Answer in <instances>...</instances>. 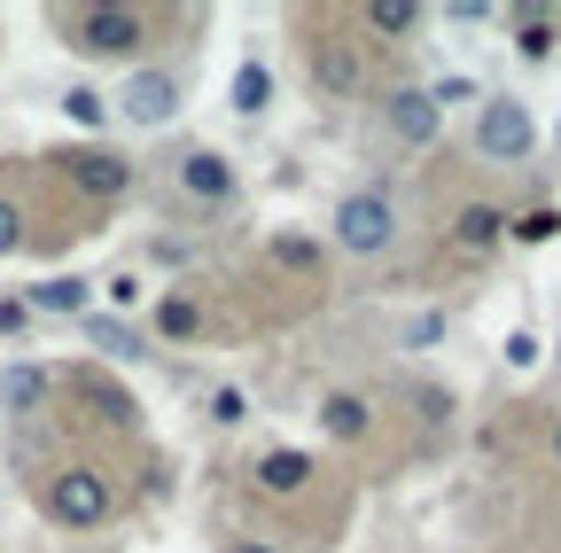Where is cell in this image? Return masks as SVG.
Listing matches in <instances>:
<instances>
[{"mask_svg":"<svg viewBox=\"0 0 561 553\" xmlns=\"http://www.w3.org/2000/svg\"><path fill=\"white\" fill-rule=\"evenodd\" d=\"M530 149H538V117H530V102L500 94V102L476 110V157H491V164H523Z\"/></svg>","mask_w":561,"mask_h":553,"instance_id":"2","label":"cell"},{"mask_svg":"<svg viewBox=\"0 0 561 553\" xmlns=\"http://www.w3.org/2000/svg\"><path fill=\"white\" fill-rule=\"evenodd\" d=\"M328 234H335L343 257H382V250L398 242V203L375 195V187H359V195H343V203H335Z\"/></svg>","mask_w":561,"mask_h":553,"instance_id":"1","label":"cell"},{"mask_svg":"<svg viewBox=\"0 0 561 553\" xmlns=\"http://www.w3.org/2000/svg\"><path fill=\"white\" fill-rule=\"evenodd\" d=\"M382 125L398 133V141H405V149H430V141H437V133H445V117H437V102H430V94H421V87H398V94L382 102Z\"/></svg>","mask_w":561,"mask_h":553,"instance_id":"6","label":"cell"},{"mask_svg":"<svg viewBox=\"0 0 561 553\" xmlns=\"http://www.w3.org/2000/svg\"><path fill=\"white\" fill-rule=\"evenodd\" d=\"M227 94H234V117H265L273 110V71H265V62H242Z\"/></svg>","mask_w":561,"mask_h":553,"instance_id":"13","label":"cell"},{"mask_svg":"<svg viewBox=\"0 0 561 553\" xmlns=\"http://www.w3.org/2000/svg\"><path fill=\"white\" fill-rule=\"evenodd\" d=\"M32 327V304L24 297H0V335H24Z\"/></svg>","mask_w":561,"mask_h":553,"instance_id":"24","label":"cell"},{"mask_svg":"<svg viewBox=\"0 0 561 553\" xmlns=\"http://www.w3.org/2000/svg\"><path fill=\"white\" fill-rule=\"evenodd\" d=\"M453 242H460V250H491V242H507V211H491V203H468V211L453 219Z\"/></svg>","mask_w":561,"mask_h":553,"instance_id":"11","label":"cell"},{"mask_svg":"<svg viewBox=\"0 0 561 553\" xmlns=\"http://www.w3.org/2000/svg\"><path fill=\"white\" fill-rule=\"evenodd\" d=\"M507 367H538V335H523V327L507 335Z\"/></svg>","mask_w":561,"mask_h":553,"instance_id":"28","label":"cell"},{"mask_svg":"<svg viewBox=\"0 0 561 553\" xmlns=\"http://www.w3.org/2000/svg\"><path fill=\"white\" fill-rule=\"evenodd\" d=\"M180 187H187L195 203H227V195H234V164H227L219 149H187V157H180Z\"/></svg>","mask_w":561,"mask_h":553,"instance_id":"7","label":"cell"},{"mask_svg":"<svg viewBox=\"0 0 561 553\" xmlns=\"http://www.w3.org/2000/svg\"><path fill=\"white\" fill-rule=\"evenodd\" d=\"M367 32H382V39H413V32H421V9H413V0H375V9H367Z\"/></svg>","mask_w":561,"mask_h":553,"instance_id":"15","label":"cell"},{"mask_svg":"<svg viewBox=\"0 0 561 553\" xmlns=\"http://www.w3.org/2000/svg\"><path fill=\"white\" fill-rule=\"evenodd\" d=\"M421 94H430V102H437V117H445L453 102H476V79H460V71H453V79H437V87H421Z\"/></svg>","mask_w":561,"mask_h":553,"instance_id":"20","label":"cell"},{"mask_svg":"<svg viewBox=\"0 0 561 553\" xmlns=\"http://www.w3.org/2000/svg\"><path fill=\"white\" fill-rule=\"evenodd\" d=\"M157 327H164V335H195V304H187V297H164Z\"/></svg>","mask_w":561,"mask_h":553,"instance_id":"21","label":"cell"},{"mask_svg":"<svg viewBox=\"0 0 561 553\" xmlns=\"http://www.w3.org/2000/svg\"><path fill=\"white\" fill-rule=\"evenodd\" d=\"M405 343H413V352H430V343H445V312H421V320L405 327Z\"/></svg>","mask_w":561,"mask_h":553,"instance_id":"22","label":"cell"},{"mask_svg":"<svg viewBox=\"0 0 561 553\" xmlns=\"http://www.w3.org/2000/svg\"><path fill=\"white\" fill-rule=\"evenodd\" d=\"M257 483H265L273 499L305 492V483H312V452H265V460H257Z\"/></svg>","mask_w":561,"mask_h":553,"instance_id":"9","label":"cell"},{"mask_svg":"<svg viewBox=\"0 0 561 553\" xmlns=\"http://www.w3.org/2000/svg\"><path fill=\"white\" fill-rule=\"evenodd\" d=\"M312 71H320V87H328V94H351V87H359V62H351L343 47H328V55L312 62Z\"/></svg>","mask_w":561,"mask_h":553,"instance_id":"17","label":"cell"},{"mask_svg":"<svg viewBox=\"0 0 561 553\" xmlns=\"http://www.w3.org/2000/svg\"><path fill=\"white\" fill-rule=\"evenodd\" d=\"M102 297H110L117 312H133V297H140V281H133V273H117V281H102Z\"/></svg>","mask_w":561,"mask_h":553,"instance_id":"29","label":"cell"},{"mask_svg":"<svg viewBox=\"0 0 561 553\" xmlns=\"http://www.w3.org/2000/svg\"><path fill=\"white\" fill-rule=\"evenodd\" d=\"M140 39H149L140 9H79V16H70V47H79V55H125L133 62Z\"/></svg>","mask_w":561,"mask_h":553,"instance_id":"4","label":"cell"},{"mask_svg":"<svg viewBox=\"0 0 561 553\" xmlns=\"http://www.w3.org/2000/svg\"><path fill=\"white\" fill-rule=\"evenodd\" d=\"M553 460H561V429H553Z\"/></svg>","mask_w":561,"mask_h":553,"instance_id":"31","label":"cell"},{"mask_svg":"<svg viewBox=\"0 0 561 553\" xmlns=\"http://www.w3.org/2000/svg\"><path fill=\"white\" fill-rule=\"evenodd\" d=\"M227 553H273V545H265V538H234Z\"/></svg>","mask_w":561,"mask_h":553,"instance_id":"30","label":"cell"},{"mask_svg":"<svg viewBox=\"0 0 561 553\" xmlns=\"http://www.w3.org/2000/svg\"><path fill=\"white\" fill-rule=\"evenodd\" d=\"M507 234H515V242H553V234H561V211H546V203H538V211L507 219Z\"/></svg>","mask_w":561,"mask_h":553,"instance_id":"18","label":"cell"},{"mask_svg":"<svg viewBox=\"0 0 561 553\" xmlns=\"http://www.w3.org/2000/svg\"><path fill=\"white\" fill-rule=\"evenodd\" d=\"M515 55H523V62H546V55H553V24H546L538 9H515Z\"/></svg>","mask_w":561,"mask_h":553,"instance_id":"16","label":"cell"},{"mask_svg":"<svg viewBox=\"0 0 561 553\" xmlns=\"http://www.w3.org/2000/svg\"><path fill=\"white\" fill-rule=\"evenodd\" d=\"M70 180H79L87 195H102V203H110V195H125V187H133V164H117L110 149H79V157H70Z\"/></svg>","mask_w":561,"mask_h":553,"instance_id":"8","label":"cell"},{"mask_svg":"<svg viewBox=\"0 0 561 553\" xmlns=\"http://www.w3.org/2000/svg\"><path fill=\"white\" fill-rule=\"evenodd\" d=\"M273 257H280V265H312L320 250H312V242H297V234H280V242H273Z\"/></svg>","mask_w":561,"mask_h":553,"instance_id":"27","label":"cell"},{"mask_svg":"<svg viewBox=\"0 0 561 553\" xmlns=\"http://www.w3.org/2000/svg\"><path fill=\"white\" fill-rule=\"evenodd\" d=\"M453 24H491V16H500V9H491V0H453V9H445Z\"/></svg>","mask_w":561,"mask_h":553,"instance_id":"26","label":"cell"},{"mask_svg":"<svg viewBox=\"0 0 561 553\" xmlns=\"http://www.w3.org/2000/svg\"><path fill=\"white\" fill-rule=\"evenodd\" d=\"M117 117H125V125H140V133L172 125V117H180V79H172V71H133V79H125V94H117Z\"/></svg>","mask_w":561,"mask_h":553,"instance_id":"5","label":"cell"},{"mask_svg":"<svg viewBox=\"0 0 561 553\" xmlns=\"http://www.w3.org/2000/svg\"><path fill=\"white\" fill-rule=\"evenodd\" d=\"M47 398V367H32V359H16L9 375H0V405H9V413H32Z\"/></svg>","mask_w":561,"mask_h":553,"instance_id":"12","label":"cell"},{"mask_svg":"<svg viewBox=\"0 0 561 553\" xmlns=\"http://www.w3.org/2000/svg\"><path fill=\"white\" fill-rule=\"evenodd\" d=\"M320 422H328V437H343V445L367 437V398H359V390H335V398L320 405Z\"/></svg>","mask_w":561,"mask_h":553,"instance_id":"14","label":"cell"},{"mask_svg":"<svg viewBox=\"0 0 561 553\" xmlns=\"http://www.w3.org/2000/svg\"><path fill=\"white\" fill-rule=\"evenodd\" d=\"M47 515L70 522V530H102V522H110V483H102L94 468H62V475L47 483Z\"/></svg>","mask_w":561,"mask_h":553,"instance_id":"3","label":"cell"},{"mask_svg":"<svg viewBox=\"0 0 561 553\" xmlns=\"http://www.w3.org/2000/svg\"><path fill=\"white\" fill-rule=\"evenodd\" d=\"M62 110L79 117V125H110V94H94V87H70V94H62Z\"/></svg>","mask_w":561,"mask_h":553,"instance_id":"19","label":"cell"},{"mask_svg":"<svg viewBox=\"0 0 561 553\" xmlns=\"http://www.w3.org/2000/svg\"><path fill=\"white\" fill-rule=\"evenodd\" d=\"M553 359H561V352H553Z\"/></svg>","mask_w":561,"mask_h":553,"instance_id":"32","label":"cell"},{"mask_svg":"<svg viewBox=\"0 0 561 553\" xmlns=\"http://www.w3.org/2000/svg\"><path fill=\"white\" fill-rule=\"evenodd\" d=\"M87 297H94V289L79 281V273H47V281H32L24 304H32V312H87Z\"/></svg>","mask_w":561,"mask_h":553,"instance_id":"10","label":"cell"},{"mask_svg":"<svg viewBox=\"0 0 561 553\" xmlns=\"http://www.w3.org/2000/svg\"><path fill=\"white\" fill-rule=\"evenodd\" d=\"M16 242H24V219H16V203H0V257H16Z\"/></svg>","mask_w":561,"mask_h":553,"instance_id":"25","label":"cell"},{"mask_svg":"<svg viewBox=\"0 0 561 553\" xmlns=\"http://www.w3.org/2000/svg\"><path fill=\"white\" fill-rule=\"evenodd\" d=\"M242 413H250V398H242V390H219V398H210V422H227V429H234Z\"/></svg>","mask_w":561,"mask_h":553,"instance_id":"23","label":"cell"}]
</instances>
